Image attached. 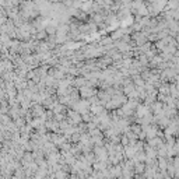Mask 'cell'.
Segmentation results:
<instances>
[{"label":"cell","mask_w":179,"mask_h":179,"mask_svg":"<svg viewBox=\"0 0 179 179\" xmlns=\"http://www.w3.org/2000/svg\"><path fill=\"white\" fill-rule=\"evenodd\" d=\"M127 137H122V143H123V146H126V144H127Z\"/></svg>","instance_id":"obj_2"},{"label":"cell","mask_w":179,"mask_h":179,"mask_svg":"<svg viewBox=\"0 0 179 179\" xmlns=\"http://www.w3.org/2000/svg\"><path fill=\"white\" fill-rule=\"evenodd\" d=\"M71 140H73V141H78V140H80V134H73V137H71Z\"/></svg>","instance_id":"obj_1"}]
</instances>
